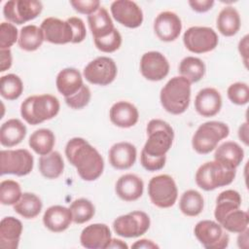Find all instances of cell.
Instances as JSON below:
<instances>
[{"label":"cell","instance_id":"obj_44","mask_svg":"<svg viewBox=\"0 0 249 249\" xmlns=\"http://www.w3.org/2000/svg\"><path fill=\"white\" fill-rule=\"evenodd\" d=\"M90 97H91V92L89 88L86 85H83V87L79 89V91H77L75 94L71 96L65 97L64 100L70 108L78 110L87 106L90 101Z\"/></svg>","mask_w":249,"mask_h":249},{"label":"cell","instance_id":"obj_26","mask_svg":"<svg viewBox=\"0 0 249 249\" xmlns=\"http://www.w3.org/2000/svg\"><path fill=\"white\" fill-rule=\"evenodd\" d=\"M26 126L18 119H10L0 128V142L4 147H14L19 144L26 135Z\"/></svg>","mask_w":249,"mask_h":249},{"label":"cell","instance_id":"obj_32","mask_svg":"<svg viewBox=\"0 0 249 249\" xmlns=\"http://www.w3.org/2000/svg\"><path fill=\"white\" fill-rule=\"evenodd\" d=\"M44 40L45 37L42 29L37 25L28 24L20 29L18 43L21 50L34 52L41 47Z\"/></svg>","mask_w":249,"mask_h":249},{"label":"cell","instance_id":"obj_47","mask_svg":"<svg viewBox=\"0 0 249 249\" xmlns=\"http://www.w3.org/2000/svg\"><path fill=\"white\" fill-rule=\"evenodd\" d=\"M189 5L194 11L197 13H205L213 7L214 1L213 0H191L189 1Z\"/></svg>","mask_w":249,"mask_h":249},{"label":"cell","instance_id":"obj_21","mask_svg":"<svg viewBox=\"0 0 249 249\" xmlns=\"http://www.w3.org/2000/svg\"><path fill=\"white\" fill-rule=\"evenodd\" d=\"M109 117L112 124L116 126L128 128L138 122L139 112L132 103L127 101H118L110 108Z\"/></svg>","mask_w":249,"mask_h":249},{"label":"cell","instance_id":"obj_33","mask_svg":"<svg viewBox=\"0 0 249 249\" xmlns=\"http://www.w3.org/2000/svg\"><path fill=\"white\" fill-rule=\"evenodd\" d=\"M43 207L42 200L33 193H23L18 201L14 204V210L25 219L37 217Z\"/></svg>","mask_w":249,"mask_h":249},{"label":"cell","instance_id":"obj_24","mask_svg":"<svg viewBox=\"0 0 249 249\" xmlns=\"http://www.w3.org/2000/svg\"><path fill=\"white\" fill-rule=\"evenodd\" d=\"M21 233L22 224L18 219L13 216L3 218L0 222V247L3 249H17Z\"/></svg>","mask_w":249,"mask_h":249},{"label":"cell","instance_id":"obj_18","mask_svg":"<svg viewBox=\"0 0 249 249\" xmlns=\"http://www.w3.org/2000/svg\"><path fill=\"white\" fill-rule=\"evenodd\" d=\"M112 234L106 224H91L87 226L81 232L80 242L83 247L88 249H106L109 248Z\"/></svg>","mask_w":249,"mask_h":249},{"label":"cell","instance_id":"obj_19","mask_svg":"<svg viewBox=\"0 0 249 249\" xmlns=\"http://www.w3.org/2000/svg\"><path fill=\"white\" fill-rule=\"evenodd\" d=\"M222 107V96L214 88L200 89L195 98V109L202 117L217 115Z\"/></svg>","mask_w":249,"mask_h":249},{"label":"cell","instance_id":"obj_38","mask_svg":"<svg viewBox=\"0 0 249 249\" xmlns=\"http://www.w3.org/2000/svg\"><path fill=\"white\" fill-rule=\"evenodd\" d=\"M23 91L21 79L16 74H7L0 79V93L7 100L18 99Z\"/></svg>","mask_w":249,"mask_h":249},{"label":"cell","instance_id":"obj_43","mask_svg":"<svg viewBox=\"0 0 249 249\" xmlns=\"http://www.w3.org/2000/svg\"><path fill=\"white\" fill-rule=\"evenodd\" d=\"M18 31L17 27L11 22H2L0 24V48L1 50L10 49L18 38Z\"/></svg>","mask_w":249,"mask_h":249},{"label":"cell","instance_id":"obj_13","mask_svg":"<svg viewBox=\"0 0 249 249\" xmlns=\"http://www.w3.org/2000/svg\"><path fill=\"white\" fill-rule=\"evenodd\" d=\"M118 68L115 61L108 56H98L89 62L84 69L86 80L98 86H107L117 77Z\"/></svg>","mask_w":249,"mask_h":249},{"label":"cell","instance_id":"obj_17","mask_svg":"<svg viewBox=\"0 0 249 249\" xmlns=\"http://www.w3.org/2000/svg\"><path fill=\"white\" fill-rule=\"evenodd\" d=\"M182 30V22L175 13L161 12L154 21V31L158 38L163 42H171L177 39Z\"/></svg>","mask_w":249,"mask_h":249},{"label":"cell","instance_id":"obj_23","mask_svg":"<svg viewBox=\"0 0 249 249\" xmlns=\"http://www.w3.org/2000/svg\"><path fill=\"white\" fill-rule=\"evenodd\" d=\"M117 196L124 201L137 200L143 195L144 183L140 177L135 174L127 173L122 175L115 186Z\"/></svg>","mask_w":249,"mask_h":249},{"label":"cell","instance_id":"obj_5","mask_svg":"<svg viewBox=\"0 0 249 249\" xmlns=\"http://www.w3.org/2000/svg\"><path fill=\"white\" fill-rule=\"evenodd\" d=\"M235 174V168L214 160L201 164L196 170L195 179L200 189L208 192L230 185Z\"/></svg>","mask_w":249,"mask_h":249},{"label":"cell","instance_id":"obj_31","mask_svg":"<svg viewBox=\"0 0 249 249\" xmlns=\"http://www.w3.org/2000/svg\"><path fill=\"white\" fill-rule=\"evenodd\" d=\"M39 170L47 179L58 178L64 170V161L60 153L52 151L47 155L41 156L39 159Z\"/></svg>","mask_w":249,"mask_h":249},{"label":"cell","instance_id":"obj_48","mask_svg":"<svg viewBox=\"0 0 249 249\" xmlns=\"http://www.w3.org/2000/svg\"><path fill=\"white\" fill-rule=\"evenodd\" d=\"M12 52L10 49H4L0 51V72H4L12 66Z\"/></svg>","mask_w":249,"mask_h":249},{"label":"cell","instance_id":"obj_20","mask_svg":"<svg viewBox=\"0 0 249 249\" xmlns=\"http://www.w3.org/2000/svg\"><path fill=\"white\" fill-rule=\"evenodd\" d=\"M73 222L70 208L62 205L50 206L44 213L43 223L53 232H62L69 228Z\"/></svg>","mask_w":249,"mask_h":249},{"label":"cell","instance_id":"obj_3","mask_svg":"<svg viewBox=\"0 0 249 249\" xmlns=\"http://www.w3.org/2000/svg\"><path fill=\"white\" fill-rule=\"evenodd\" d=\"M59 109V100L54 95H31L21 103L20 115L27 124L36 125L54 118Z\"/></svg>","mask_w":249,"mask_h":249},{"label":"cell","instance_id":"obj_10","mask_svg":"<svg viewBox=\"0 0 249 249\" xmlns=\"http://www.w3.org/2000/svg\"><path fill=\"white\" fill-rule=\"evenodd\" d=\"M150 217L144 211H132L119 216L113 222L114 231L125 238L138 237L146 233L150 228Z\"/></svg>","mask_w":249,"mask_h":249},{"label":"cell","instance_id":"obj_12","mask_svg":"<svg viewBox=\"0 0 249 249\" xmlns=\"http://www.w3.org/2000/svg\"><path fill=\"white\" fill-rule=\"evenodd\" d=\"M43 10V4L36 0H11L5 3L3 15L12 23L22 24L36 18Z\"/></svg>","mask_w":249,"mask_h":249},{"label":"cell","instance_id":"obj_4","mask_svg":"<svg viewBox=\"0 0 249 249\" xmlns=\"http://www.w3.org/2000/svg\"><path fill=\"white\" fill-rule=\"evenodd\" d=\"M160 99L166 112L172 115L184 113L191 101V83L182 76L171 78L161 89Z\"/></svg>","mask_w":249,"mask_h":249},{"label":"cell","instance_id":"obj_8","mask_svg":"<svg viewBox=\"0 0 249 249\" xmlns=\"http://www.w3.org/2000/svg\"><path fill=\"white\" fill-rule=\"evenodd\" d=\"M34 159L26 149L2 150L0 152V171L1 175L14 174L24 176L33 169Z\"/></svg>","mask_w":249,"mask_h":249},{"label":"cell","instance_id":"obj_46","mask_svg":"<svg viewBox=\"0 0 249 249\" xmlns=\"http://www.w3.org/2000/svg\"><path fill=\"white\" fill-rule=\"evenodd\" d=\"M73 30V40L72 43L73 44H77V43H81L85 40L86 36H87V30H86V26L84 21L77 17H71L69 18L66 19Z\"/></svg>","mask_w":249,"mask_h":249},{"label":"cell","instance_id":"obj_45","mask_svg":"<svg viewBox=\"0 0 249 249\" xmlns=\"http://www.w3.org/2000/svg\"><path fill=\"white\" fill-rule=\"evenodd\" d=\"M70 5L78 13L89 16L100 7V2L98 0H71Z\"/></svg>","mask_w":249,"mask_h":249},{"label":"cell","instance_id":"obj_28","mask_svg":"<svg viewBox=\"0 0 249 249\" xmlns=\"http://www.w3.org/2000/svg\"><path fill=\"white\" fill-rule=\"evenodd\" d=\"M216 22L218 31L226 37L235 35L239 31L241 24L239 13L232 6L223 8L217 17Z\"/></svg>","mask_w":249,"mask_h":249},{"label":"cell","instance_id":"obj_6","mask_svg":"<svg viewBox=\"0 0 249 249\" xmlns=\"http://www.w3.org/2000/svg\"><path fill=\"white\" fill-rule=\"evenodd\" d=\"M230 134L228 124L218 121L201 124L192 138L194 150L200 155H205L217 148L218 143Z\"/></svg>","mask_w":249,"mask_h":249},{"label":"cell","instance_id":"obj_53","mask_svg":"<svg viewBox=\"0 0 249 249\" xmlns=\"http://www.w3.org/2000/svg\"><path fill=\"white\" fill-rule=\"evenodd\" d=\"M109 248H120V249H127L128 246L125 242H124L121 239H116V238H112Z\"/></svg>","mask_w":249,"mask_h":249},{"label":"cell","instance_id":"obj_36","mask_svg":"<svg viewBox=\"0 0 249 249\" xmlns=\"http://www.w3.org/2000/svg\"><path fill=\"white\" fill-rule=\"evenodd\" d=\"M178 71L180 75L186 78L191 84L196 83L200 81L205 74V64L198 57L186 56L181 60Z\"/></svg>","mask_w":249,"mask_h":249},{"label":"cell","instance_id":"obj_42","mask_svg":"<svg viewBox=\"0 0 249 249\" xmlns=\"http://www.w3.org/2000/svg\"><path fill=\"white\" fill-rule=\"evenodd\" d=\"M229 99L236 105H245L249 101V88L246 83L236 82L231 84L227 90Z\"/></svg>","mask_w":249,"mask_h":249},{"label":"cell","instance_id":"obj_1","mask_svg":"<svg viewBox=\"0 0 249 249\" xmlns=\"http://www.w3.org/2000/svg\"><path fill=\"white\" fill-rule=\"evenodd\" d=\"M147 141L141 151L140 162L148 171L160 170L166 160V153L172 146L174 131L171 125L160 119H153L147 124Z\"/></svg>","mask_w":249,"mask_h":249},{"label":"cell","instance_id":"obj_15","mask_svg":"<svg viewBox=\"0 0 249 249\" xmlns=\"http://www.w3.org/2000/svg\"><path fill=\"white\" fill-rule=\"evenodd\" d=\"M140 72L149 81H160L169 73V62L161 53L151 51L142 55Z\"/></svg>","mask_w":249,"mask_h":249},{"label":"cell","instance_id":"obj_50","mask_svg":"<svg viewBox=\"0 0 249 249\" xmlns=\"http://www.w3.org/2000/svg\"><path fill=\"white\" fill-rule=\"evenodd\" d=\"M132 248H147V249H156L159 248V245H157L154 241L150 239H140L137 240L135 243L132 244Z\"/></svg>","mask_w":249,"mask_h":249},{"label":"cell","instance_id":"obj_2","mask_svg":"<svg viewBox=\"0 0 249 249\" xmlns=\"http://www.w3.org/2000/svg\"><path fill=\"white\" fill-rule=\"evenodd\" d=\"M65 156L83 180L94 181L101 176L104 169L103 158L84 138H71L65 146Z\"/></svg>","mask_w":249,"mask_h":249},{"label":"cell","instance_id":"obj_34","mask_svg":"<svg viewBox=\"0 0 249 249\" xmlns=\"http://www.w3.org/2000/svg\"><path fill=\"white\" fill-rule=\"evenodd\" d=\"M28 144L36 154L44 156L52 152L55 144V137L51 129L40 128L30 135Z\"/></svg>","mask_w":249,"mask_h":249},{"label":"cell","instance_id":"obj_37","mask_svg":"<svg viewBox=\"0 0 249 249\" xmlns=\"http://www.w3.org/2000/svg\"><path fill=\"white\" fill-rule=\"evenodd\" d=\"M249 215L240 208L228 213L219 223L227 231L240 233L248 229Z\"/></svg>","mask_w":249,"mask_h":249},{"label":"cell","instance_id":"obj_22","mask_svg":"<svg viewBox=\"0 0 249 249\" xmlns=\"http://www.w3.org/2000/svg\"><path fill=\"white\" fill-rule=\"evenodd\" d=\"M136 148L129 142L116 143L109 150L110 164L120 170L130 168L136 160Z\"/></svg>","mask_w":249,"mask_h":249},{"label":"cell","instance_id":"obj_49","mask_svg":"<svg viewBox=\"0 0 249 249\" xmlns=\"http://www.w3.org/2000/svg\"><path fill=\"white\" fill-rule=\"evenodd\" d=\"M238 50L240 54L243 56L244 63L247 65V57H248V35H245L238 44Z\"/></svg>","mask_w":249,"mask_h":249},{"label":"cell","instance_id":"obj_41","mask_svg":"<svg viewBox=\"0 0 249 249\" xmlns=\"http://www.w3.org/2000/svg\"><path fill=\"white\" fill-rule=\"evenodd\" d=\"M95 47L103 53H114L120 49L122 45V35L115 28L109 35L101 38L93 39Z\"/></svg>","mask_w":249,"mask_h":249},{"label":"cell","instance_id":"obj_29","mask_svg":"<svg viewBox=\"0 0 249 249\" xmlns=\"http://www.w3.org/2000/svg\"><path fill=\"white\" fill-rule=\"evenodd\" d=\"M244 158V151L236 142L226 141L215 151L214 160L232 168L239 166Z\"/></svg>","mask_w":249,"mask_h":249},{"label":"cell","instance_id":"obj_11","mask_svg":"<svg viewBox=\"0 0 249 249\" xmlns=\"http://www.w3.org/2000/svg\"><path fill=\"white\" fill-rule=\"evenodd\" d=\"M183 42L187 50L194 53H204L213 51L219 42L214 29L207 26H192L183 35Z\"/></svg>","mask_w":249,"mask_h":249},{"label":"cell","instance_id":"obj_7","mask_svg":"<svg viewBox=\"0 0 249 249\" xmlns=\"http://www.w3.org/2000/svg\"><path fill=\"white\" fill-rule=\"evenodd\" d=\"M148 195L152 203L157 207L169 208L177 200L178 189L171 176L160 174L149 181Z\"/></svg>","mask_w":249,"mask_h":249},{"label":"cell","instance_id":"obj_27","mask_svg":"<svg viewBox=\"0 0 249 249\" xmlns=\"http://www.w3.org/2000/svg\"><path fill=\"white\" fill-rule=\"evenodd\" d=\"M88 23L93 39L105 37L115 29L112 18L104 7H99L94 13L88 16Z\"/></svg>","mask_w":249,"mask_h":249},{"label":"cell","instance_id":"obj_14","mask_svg":"<svg viewBox=\"0 0 249 249\" xmlns=\"http://www.w3.org/2000/svg\"><path fill=\"white\" fill-rule=\"evenodd\" d=\"M110 10L115 20L125 27L137 28L143 22V12L134 1H114L111 4Z\"/></svg>","mask_w":249,"mask_h":249},{"label":"cell","instance_id":"obj_16","mask_svg":"<svg viewBox=\"0 0 249 249\" xmlns=\"http://www.w3.org/2000/svg\"><path fill=\"white\" fill-rule=\"evenodd\" d=\"M40 28L44 33L45 40L52 44L63 45L72 43L73 30L67 20L50 17L42 21Z\"/></svg>","mask_w":249,"mask_h":249},{"label":"cell","instance_id":"obj_35","mask_svg":"<svg viewBox=\"0 0 249 249\" xmlns=\"http://www.w3.org/2000/svg\"><path fill=\"white\" fill-rule=\"evenodd\" d=\"M204 207V199L202 195L196 190H188L183 193L179 201L181 212L189 217L199 215Z\"/></svg>","mask_w":249,"mask_h":249},{"label":"cell","instance_id":"obj_25","mask_svg":"<svg viewBox=\"0 0 249 249\" xmlns=\"http://www.w3.org/2000/svg\"><path fill=\"white\" fill-rule=\"evenodd\" d=\"M55 85L57 90L65 97L75 94L83 87V78L76 68H64L56 76Z\"/></svg>","mask_w":249,"mask_h":249},{"label":"cell","instance_id":"obj_40","mask_svg":"<svg viewBox=\"0 0 249 249\" xmlns=\"http://www.w3.org/2000/svg\"><path fill=\"white\" fill-rule=\"evenodd\" d=\"M20 185L14 180H4L0 183V201L3 205H14L20 198Z\"/></svg>","mask_w":249,"mask_h":249},{"label":"cell","instance_id":"obj_9","mask_svg":"<svg viewBox=\"0 0 249 249\" xmlns=\"http://www.w3.org/2000/svg\"><path fill=\"white\" fill-rule=\"evenodd\" d=\"M194 233L199 243L207 249H224L230 242L227 231L218 222L212 220H202L196 223Z\"/></svg>","mask_w":249,"mask_h":249},{"label":"cell","instance_id":"obj_51","mask_svg":"<svg viewBox=\"0 0 249 249\" xmlns=\"http://www.w3.org/2000/svg\"><path fill=\"white\" fill-rule=\"evenodd\" d=\"M238 137L245 144L248 145V124L245 122L239 126L238 129Z\"/></svg>","mask_w":249,"mask_h":249},{"label":"cell","instance_id":"obj_39","mask_svg":"<svg viewBox=\"0 0 249 249\" xmlns=\"http://www.w3.org/2000/svg\"><path fill=\"white\" fill-rule=\"evenodd\" d=\"M69 208L72 212L73 222L75 224H84L89 221L95 213V208L92 202L83 197L72 201Z\"/></svg>","mask_w":249,"mask_h":249},{"label":"cell","instance_id":"obj_52","mask_svg":"<svg viewBox=\"0 0 249 249\" xmlns=\"http://www.w3.org/2000/svg\"><path fill=\"white\" fill-rule=\"evenodd\" d=\"M248 232H249V230H245L244 231L240 232L238 237H237V244H238V247L239 248H248Z\"/></svg>","mask_w":249,"mask_h":249},{"label":"cell","instance_id":"obj_30","mask_svg":"<svg viewBox=\"0 0 249 249\" xmlns=\"http://www.w3.org/2000/svg\"><path fill=\"white\" fill-rule=\"evenodd\" d=\"M241 196L238 192L234 190H226L217 196L216 206L214 210V217L218 223L231 211L240 208Z\"/></svg>","mask_w":249,"mask_h":249}]
</instances>
